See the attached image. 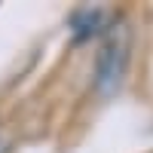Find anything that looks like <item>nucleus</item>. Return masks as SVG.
Masks as SVG:
<instances>
[{"mask_svg": "<svg viewBox=\"0 0 153 153\" xmlns=\"http://www.w3.org/2000/svg\"><path fill=\"white\" fill-rule=\"evenodd\" d=\"M120 71H123V46L110 40L104 46V52H101V61H98V83H101V89L117 83Z\"/></svg>", "mask_w": 153, "mask_h": 153, "instance_id": "1", "label": "nucleus"}]
</instances>
